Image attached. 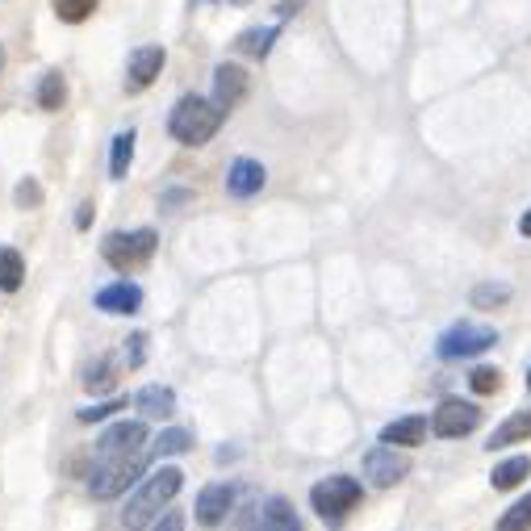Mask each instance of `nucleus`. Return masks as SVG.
<instances>
[{"mask_svg":"<svg viewBox=\"0 0 531 531\" xmlns=\"http://www.w3.org/2000/svg\"><path fill=\"white\" fill-rule=\"evenodd\" d=\"M17 205H21V210H34V205H42V184L34 176H26V180L17 184Z\"/></svg>","mask_w":531,"mask_h":531,"instance_id":"nucleus-31","label":"nucleus"},{"mask_svg":"<svg viewBox=\"0 0 531 531\" xmlns=\"http://www.w3.org/2000/svg\"><path fill=\"white\" fill-rule=\"evenodd\" d=\"M189 448H193V435L180 431V427H168V431L155 440L151 456H176V452H189Z\"/></svg>","mask_w":531,"mask_h":531,"instance_id":"nucleus-29","label":"nucleus"},{"mask_svg":"<svg viewBox=\"0 0 531 531\" xmlns=\"http://www.w3.org/2000/svg\"><path fill=\"white\" fill-rule=\"evenodd\" d=\"M0 67H5V46H0Z\"/></svg>","mask_w":531,"mask_h":531,"instance_id":"nucleus-39","label":"nucleus"},{"mask_svg":"<svg viewBox=\"0 0 531 531\" xmlns=\"http://www.w3.org/2000/svg\"><path fill=\"white\" fill-rule=\"evenodd\" d=\"M164 63H168V51L164 46H138V51L130 55L126 63V92H143L159 80V72H164Z\"/></svg>","mask_w":531,"mask_h":531,"instance_id":"nucleus-12","label":"nucleus"},{"mask_svg":"<svg viewBox=\"0 0 531 531\" xmlns=\"http://www.w3.org/2000/svg\"><path fill=\"white\" fill-rule=\"evenodd\" d=\"M235 5H251V0H235Z\"/></svg>","mask_w":531,"mask_h":531,"instance_id":"nucleus-40","label":"nucleus"},{"mask_svg":"<svg viewBox=\"0 0 531 531\" xmlns=\"http://www.w3.org/2000/svg\"><path fill=\"white\" fill-rule=\"evenodd\" d=\"M159 251V230L155 226H138V230H113V235L101 243V256L109 268L118 272H138L155 260Z\"/></svg>","mask_w":531,"mask_h":531,"instance_id":"nucleus-4","label":"nucleus"},{"mask_svg":"<svg viewBox=\"0 0 531 531\" xmlns=\"http://www.w3.org/2000/svg\"><path fill=\"white\" fill-rule=\"evenodd\" d=\"M180 486H184V473L172 469V465H168V469H159V473H151V477L143 481V486L134 490V498L126 502L122 527H126V531H143V527H151V523L176 502Z\"/></svg>","mask_w":531,"mask_h":531,"instance_id":"nucleus-2","label":"nucleus"},{"mask_svg":"<svg viewBox=\"0 0 531 531\" xmlns=\"http://www.w3.org/2000/svg\"><path fill=\"white\" fill-rule=\"evenodd\" d=\"M427 431H431V423L423 419V414H402V419H394L389 427H381V444L419 448V444H427Z\"/></svg>","mask_w":531,"mask_h":531,"instance_id":"nucleus-15","label":"nucleus"},{"mask_svg":"<svg viewBox=\"0 0 531 531\" xmlns=\"http://www.w3.org/2000/svg\"><path fill=\"white\" fill-rule=\"evenodd\" d=\"M239 494H243L239 481H210V486L197 494V506H193L197 523L201 527H222L230 515L239 511Z\"/></svg>","mask_w":531,"mask_h":531,"instance_id":"nucleus-8","label":"nucleus"},{"mask_svg":"<svg viewBox=\"0 0 531 531\" xmlns=\"http://www.w3.org/2000/svg\"><path fill=\"white\" fill-rule=\"evenodd\" d=\"M151 531H184V515L180 511H164L151 523Z\"/></svg>","mask_w":531,"mask_h":531,"instance_id":"nucleus-33","label":"nucleus"},{"mask_svg":"<svg viewBox=\"0 0 531 531\" xmlns=\"http://www.w3.org/2000/svg\"><path fill=\"white\" fill-rule=\"evenodd\" d=\"M276 38H281V26H264V30H247L235 38V51L247 55V59H268V51L276 46Z\"/></svg>","mask_w":531,"mask_h":531,"instance_id":"nucleus-22","label":"nucleus"},{"mask_svg":"<svg viewBox=\"0 0 531 531\" xmlns=\"http://www.w3.org/2000/svg\"><path fill=\"white\" fill-rule=\"evenodd\" d=\"M101 0H55V17L67 21V26H80V21H88L92 13H97Z\"/></svg>","mask_w":531,"mask_h":531,"instance_id":"nucleus-27","label":"nucleus"},{"mask_svg":"<svg viewBox=\"0 0 531 531\" xmlns=\"http://www.w3.org/2000/svg\"><path fill=\"white\" fill-rule=\"evenodd\" d=\"M118 364H113V356H92L84 364V373H80V385L88 389V394H113L118 389Z\"/></svg>","mask_w":531,"mask_h":531,"instance_id":"nucleus-16","label":"nucleus"},{"mask_svg":"<svg viewBox=\"0 0 531 531\" xmlns=\"http://www.w3.org/2000/svg\"><path fill=\"white\" fill-rule=\"evenodd\" d=\"M26 285V260L17 247H0V293H17Z\"/></svg>","mask_w":531,"mask_h":531,"instance_id":"nucleus-24","label":"nucleus"},{"mask_svg":"<svg viewBox=\"0 0 531 531\" xmlns=\"http://www.w3.org/2000/svg\"><path fill=\"white\" fill-rule=\"evenodd\" d=\"M527 389H531V373H527Z\"/></svg>","mask_w":531,"mask_h":531,"instance_id":"nucleus-41","label":"nucleus"},{"mask_svg":"<svg viewBox=\"0 0 531 531\" xmlns=\"http://www.w3.org/2000/svg\"><path fill=\"white\" fill-rule=\"evenodd\" d=\"M97 310L101 314H122V318H130V314L143 310V289H138L134 281H113V285L97 289Z\"/></svg>","mask_w":531,"mask_h":531,"instance_id":"nucleus-14","label":"nucleus"},{"mask_svg":"<svg viewBox=\"0 0 531 531\" xmlns=\"http://www.w3.org/2000/svg\"><path fill=\"white\" fill-rule=\"evenodd\" d=\"M519 235H523V239H531V210L519 218Z\"/></svg>","mask_w":531,"mask_h":531,"instance_id":"nucleus-37","label":"nucleus"},{"mask_svg":"<svg viewBox=\"0 0 531 531\" xmlns=\"http://www.w3.org/2000/svg\"><path fill=\"white\" fill-rule=\"evenodd\" d=\"M226 109L214 97H201V92H184L168 113V134L180 147H205L210 138L222 130Z\"/></svg>","mask_w":531,"mask_h":531,"instance_id":"nucleus-1","label":"nucleus"},{"mask_svg":"<svg viewBox=\"0 0 531 531\" xmlns=\"http://www.w3.org/2000/svg\"><path fill=\"white\" fill-rule=\"evenodd\" d=\"M147 460L151 452H138V456H122V460H101V465L88 469V494L97 502H109V498H122L138 477L147 473Z\"/></svg>","mask_w":531,"mask_h":531,"instance_id":"nucleus-5","label":"nucleus"},{"mask_svg":"<svg viewBox=\"0 0 531 531\" xmlns=\"http://www.w3.org/2000/svg\"><path fill=\"white\" fill-rule=\"evenodd\" d=\"M122 406H126V398H109V402H97V406L80 410V423H105L109 414H118Z\"/></svg>","mask_w":531,"mask_h":531,"instance_id":"nucleus-30","label":"nucleus"},{"mask_svg":"<svg viewBox=\"0 0 531 531\" xmlns=\"http://www.w3.org/2000/svg\"><path fill=\"white\" fill-rule=\"evenodd\" d=\"M92 214H97V205H92V201H80V210H76V230H88V226H92Z\"/></svg>","mask_w":531,"mask_h":531,"instance_id":"nucleus-35","label":"nucleus"},{"mask_svg":"<svg viewBox=\"0 0 531 531\" xmlns=\"http://www.w3.org/2000/svg\"><path fill=\"white\" fill-rule=\"evenodd\" d=\"M134 130H118L109 143V180H126L130 172V159H134Z\"/></svg>","mask_w":531,"mask_h":531,"instance_id":"nucleus-23","label":"nucleus"},{"mask_svg":"<svg viewBox=\"0 0 531 531\" xmlns=\"http://www.w3.org/2000/svg\"><path fill=\"white\" fill-rule=\"evenodd\" d=\"M138 452H147V419H126V423H113L97 435V444H92V465L138 456Z\"/></svg>","mask_w":531,"mask_h":531,"instance_id":"nucleus-6","label":"nucleus"},{"mask_svg":"<svg viewBox=\"0 0 531 531\" xmlns=\"http://www.w3.org/2000/svg\"><path fill=\"white\" fill-rule=\"evenodd\" d=\"M364 502V486L356 477H348V473H331V477H322V481H314V490H310V506H314V515L322 519V523H331V527H339L343 519H348L356 506Z\"/></svg>","mask_w":531,"mask_h":531,"instance_id":"nucleus-3","label":"nucleus"},{"mask_svg":"<svg viewBox=\"0 0 531 531\" xmlns=\"http://www.w3.org/2000/svg\"><path fill=\"white\" fill-rule=\"evenodd\" d=\"M527 477H531V456H511V460H502V465H494V473H490V486L506 494V490L523 486Z\"/></svg>","mask_w":531,"mask_h":531,"instance_id":"nucleus-21","label":"nucleus"},{"mask_svg":"<svg viewBox=\"0 0 531 531\" xmlns=\"http://www.w3.org/2000/svg\"><path fill=\"white\" fill-rule=\"evenodd\" d=\"M297 5H302V0H285V5H281V13H276V17H289Z\"/></svg>","mask_w":531,"mask_h":531,"instance_id":"nucleus-38","label":"nucleus"},{"mask_svg":"<svg viewBox=\"0 0 531 531\" xmlns=\"http://www.w3.org/2000/svg\"><path fill=\"white\" fill-rule=\"evenodd\" d=\"M469 389H473L477 398H494L498 389H502V373H498L494 364H477L473 373H469Z\"/></svg>","mask_w":531,"mask_h":531,"instance_id":"nucleus-26","label":"nucleus"},{"mask_svg":"<svg viewBox=\"0 0 531 531\" xmlns=\"http://www.w3.org/2000/svg\"><path fill=\"white\" fill-rule=\"evenodd\" d=\"M406 473H410V456L394 444H377L364 456V477H368V486H377V490H394Z\"/></svg>","mask_w":531,"mask_h":531,"instance_id":"nucleus-10","label":"nucleus"},{"mask_svg":"<svg viewBox=\"0 0 531 531\" xmlns=\"http://www.w3.org/2000/svg\"><path fill=\"white\" fill-rule=\"evenodd\" d=\"M260 531H302V519H297L293 502L285 494H272L260 511Z\"/></svg>","mask_w":531,"mask_h":531,"instance_id":"nucleus-19","label":"nucleus"},{"mask_svg":"<svg viewBox=\"0 0 531 531\" xmlns=\"http://www.w3.org/2000/svg\"><path fill=\"white\" fill-rule=\"evenodd\" d=\"M494 531H531V494H523L511 511L494 523Z\"/></svg>","mask_w":531,"mask_h":531,"instance_id":"nucleus-28","label":"nucleus"},{"mask_svg":"<svg viewBox=\"0 0 531 531\" xmlns=\"http://www.w3.org/2000/svg\"><path fill=\"white\" fill-rule=\"evenodd\" d=\"M134 406L143 410V419L164 423V419H172V410H176V394L168 385H143V389H138V398H134Z\"/></svg>","mask_w":531,"mask_h":531,"instance_id":"nucleus-18","label":"nucleus"},{"mask_svg":"<svg viewBox=\"0 0 531 531\" xmlns=\"http://www.w3.org/2000/svg\"><path fill=\"white\" fill-rule=\"evenodd\" d=\"M523 440H531V410H515L506 423H498L494 435L486 440V448L490 452H506L511 444H523Z\"/></svg>","mask_w":531,"mask_h":531,"instance_id":"nucleus-17","label":"nucleus"},{"mask_svg":"<svg viewBox=\"0 0 531 531\" xmlns=\"http://www.w3.org/2000/svg\"><path fill=\"white\" fill-rule=\"evenodd\" d=\"M264 184H268V168L260 164V159H251V155H239L235 164L226 168V193L235 197V201L260 197V193H264Z\"/></svg>","mask_w":531,"mask_h":531,"instance_id":"nucleus-11","label":"nucleus"},{"mask_svg":"<svg viewBox=\"0 0 531 531\" xmlns=\"http://www.w3.org/2000/svg\"><path fill=\"white\" fill-rule=\"evenodd\" d=\"M247 88H251V76H247L243 63H218V67H214V101H218L222 109L239 105V101L247 97Z\"/></svg>","mask_w":531,"mask_h":531,"instance_id":"nucleus-13","label":"nucleus"},{"mask_svg":"<svg viewBox=\"0 0 531 531\" xmlns=\"http://www.w3.org/2000/svg\"><path fill=\"white\" fill-rule=\"evenodd\" d=\"M481 427V410L477 402H465V398H444L431 414V431L440 440H465Z\"/></svg>","mask_w":531,"mask_h":531,"instance_id":"nucleus-9","label":"nucleus"},{"mask_svg":"<svg viewBox=\"0 0 531 531\" xmlns=\"http://www.w3.org/2000/svg\"><path fill=\"white\" fill-rule=\"evenodd\" d=\"M494 343H498V331H494V327H477V322H456V327H448V331L440 335L435 352H440V360H469V356L490 352Z\"/></svg>","mask_w":531,"mask_h":531,"instance_id":"nucleus-7","label":"nucleus"},{"mask_svg":"<svg viewBox=\"0 0 531 531\" xmlns=\"http://www.w3.org/2000/svg\"><path fill=\"white\" fill-rule=\"evenodd\" d=\"M230 531H260V515L251 511V506H243V511H239V523L230 527Z\"/></svg>","mask_w":531,"mask_h":531,"instance_id":"nucleus-34","label":"nucleus"},{"mask_svg":"<svg viewBox=\"0 0 531 531\" xmlns=\"http://www.w3.org/2000/svg\"><path fill=\"white\" fill-rule=\"evenodd\" d=\"M143 360H147V335L134 331L126 339V368H143Z\"/></svg>","mask_w":531,"mask_h":531,"instance_id":"nucleus-32","label":"nucleus"},{"mask_svg":"<svg viewBox=\"0 0 531 531\" xmlns=\"http://www.w3.org/2000/svg\"><path fill=\"white\" fill-rule=\"evenodd\" d=\"M184 201H189V189H168L164 210H176V205H184Z\"/></svg>","mask_w":531,"mask_h":531,"instance_id":"nucleus-36","label":"nucleus"},{"mask_svg":"<svg viewBox=\"0 0 531 531\" xmlns=\"http://www.w3.org/2000/svg\"><path fill=\"white\" fill-rule=\"evenodd\" d=\"M34 101L42 113H59L67 105V76L59 72V67H51L42 80H38V92H34Z\"/></svg>","mask_w":531,"mask_h":531,"instance_id":"nucleus-20","label":"nucleus"},{"mask_svg":"<svg viewBox=\"0 0 531 531\" xmlns=\"http://www.w3.org/2000/svg\"><path fill=\"white\" fill-rule=\"evenodd\" d=\"M469 302L477 310H502L506 302H511V285H502V281H486V285H477L469 293Z\"/></svg>","mask_w":531,"mask_h":531,"instance_id":"nucleus-25","label":"nucleus"}]
</instances>
